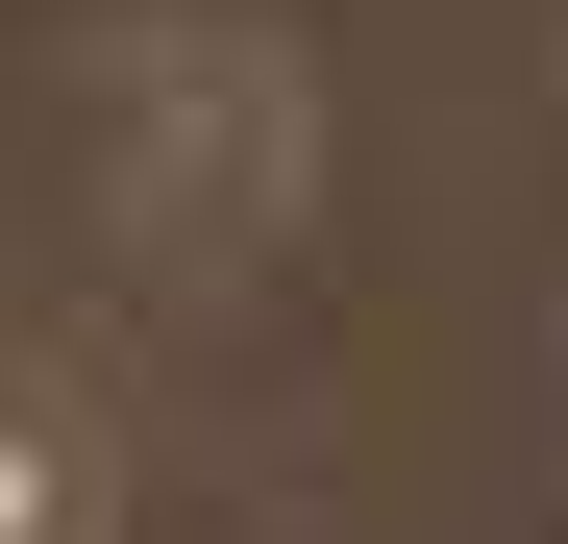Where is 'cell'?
<instances>
[{
    "instance_id": "1",
    "label": "cell",
    "mask_w": 568,
    "mask_h": 544,
    "mask_svg": "<svg viewBox=\"0 0 568 544\" xmlns=\"http://www.w3.org/2000/svg\"><path fill=\"white\" fill-rule=\"evenodd\" d=\"M74 199L149 298H247L346 199V50L297 0H124L74 26Z\"/></svg>"
},
{
    "instance_id": "2",
    "label": "cell",
    "mask_w": 568,
    "mask_h": 544,
    "mask_svg": "<svg viewBox=\"0 0 568 544\" xmlns=\"http://www.w3.org/2000/svg\"><path fill=\"white\" fill-rule=\"evenodd\" d=\"M0 544H149V421L50 322H0Z\"/></svg>"
}]
</instances>
